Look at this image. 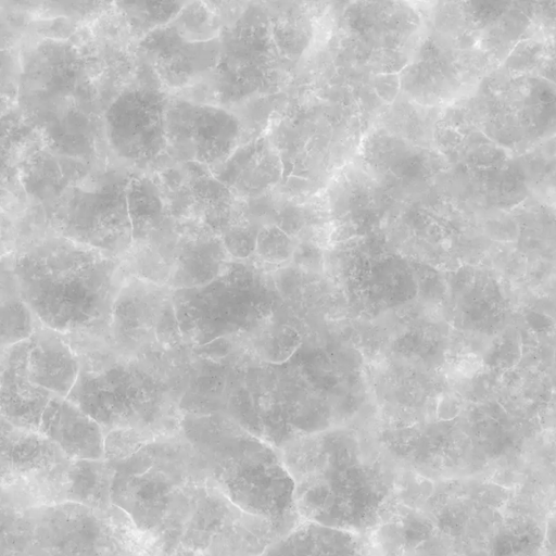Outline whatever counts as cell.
<instances>
[{
    "mask_svg": "<svg viewBox=\"0 0 556 556\" xmlns=\"http://www.w3.org/2000/svg\"><path fill=\"white\" fill-rule=\"evenodd\" d=\"M66 337L39 325L28 339L30 380L62 397H67L71 393L80 369L78 354Z\"/></svg>",
    "mask_w": 556,
    "mask_h": 556,
    "instance_id": "11",
    "label": "cell"
},
{
    "mask_svg": "<svg viewBox=\"0 0 556 556\" xmlns=\"http://www.w3.org/2000/svg\"><path fill=\"white\" fill-rule=\"evenodd\" d=\"M220 50L218 38L188 41L170 24L152 30L138 46L139 58L148 62L161 85L177 91L210 77Z\"/></svg>",
    "mask_w": 556,
    "mask_h": 556,
    "instance_id": "8",
    "label": "cell"
},
{
    "mask_svg": "<svg viewBox=\"0 0 556 556\" xmlns=\"http://www.w3.org/2000/svg\"><path fill=\"white\" fill-rule=\"evenodd\" d=\"M72 460L39 431L20 429L1 418L2 475L9 478L54 476Z\"/></svg>",
    "mask_w": 556,
    "mask_h": 556,
    "instance_id": "12",
    "label": "cell"
},
{
    "mask_svg": "<svg viewBox=\"0 0 556 556\" xmlns=\"http://www.w3.org/2000/svg\"><path fill=\"white\" fill-rule=\"evenodd\" d=\"M175 556H206V555L201 551H194L191 548L179 546L175 552Z\"/></svg>",
    "mask_w": 556,
    "mask_h": 556,
    "instance_id": "25",
    "label": "cell"
},
{
    "mask_svg": "<svg viewBox=\"0 0 556 556\" xmlns=\"http://www.w3.org/2000/svg\"><path fill=\"white\" fill-rule=\"evenodd\" d=\"M204 227L190 231L189 239L176 245L167 286L173 290L206 285L216 278L226 267L227 250L223 240L210 233Z\"/></svg>",
    "mask_w": 556,
    "mask_h": 556,
    "instance_id": "14",
    "label": "cell"
},
{
    "mask_svg": "<svg viewBox=\"0 0 556 556\" xmlns=\"http://www.w3.org/2000/svg\"><path fill=\"white\" fill-rule=\"evenodd\" d=\"M295 245L289 235L280 227H263L256 237L255 252L268 263H281L292 257Z\"/></svg>",
    "mask_w": 556,
    "mask_h": 556,
    "instance_id": "21",
    "label": "cell"
},
{
    "mask_svg": "<svg viewBox=\"0 0 556 556\" xmlns=\"http://www.w3.org/2000/svg\"><path fill=\"white\" fill-rule=\"evenodd\" d=\"M28 348L27 339L2 349L1 418L16 428L39 431L43 410L53 393L30 380Z\"/></svg>",
    "mask_w": 556,
    "mask_h": 556,
    "instance_id": "9",
    "label": "cell"
},
{
    "mask_svg": "<svg viewBox=\"0 0 556 556\" xmlns=\"http://www.w3.org/2000/svg\"><path fill=\"white\" fill-rule=\"evenodd\" d=\"M169 24L186 40L203 42L216 38L220 17L212 2H188Z\"/></svg>",
    "mask_w": 556,
    "mask_h": 556,
    "instance_id": "19",
    "label": "cell"
},
{
    "mask_svg": "<svg viewBox=\"0 0 556 556\" xmlns=\"http://www.w3.org/2000/svg\"><path fill=\"white\" fill-rule=\"evenodd\" d=\"M172 303L173 289L167 285L127 276L113 305L108 342L136 356L169 354L160 342V329Z\"/></svg>",
    "mask_w": 556,
    "mask_h": 556,
    "instance_id": "7",
    "label": "cell"
},
{
    "mask_svg": "<svg viewBox=\"0 0 556 556\" xmlns=\"http://www.w3.org/2000/svg\"><path fill=\"white\" fill-rule=\"evenodd\" d=\"M157 439L161 438L151 432L131 428L111 430L104 438V460H124Z\"/></svg>",
    "mask_w": 556,
    "mask_h": 556,
    "instance_id": "20",
    "label": "cell"
},
{
    "mask_svg": "<svg viewBox=\"0 0 556 556\" xmlns=\"http://www.w3.org/2000/svg\"><path fill=\"white\" fill-rule=\"evenodd\" d=\"M127 184H106L92 191L73 188L49 217L54 235L122 257L132 243Z\"/></svg>",
    "mask_w": 556,
    "mask_h": 556,
    "instance_id": "4",
    "label": "cell"
},
{
    "mask_svg": "<svg viewBox=\"0 0 556 556\" xmlns=\"http://www.w3.org/2000/svg\"><path fill=\"white\" fill-rule=\"evenodd\" d=\"M119 12L129 27L130 36H147L152 30L167 25L185 7V2H117Z\"/></svg>",
    "mask_w": 556,
    "mask_h": 556,
    "instance_id": "18",
    "label": "cell"
},
{
    "mask_svg": "<svg viewBox=\"0 0 556 556\" xmlns=\"http://www.w3.org/2000/svg\"><path fill=\"white\" fill-rule=\"evenodd\" d=\"M282 459L302 522L367 535L397 502L404 470L356 444L306 441L288 446Z\"/></svg>",
    "mask_w": 556,
    "mask_h": 556,
    "instance_id": "2",
    "label": "cell"
},
{
    "mask_svg": "<svg viewBox=\"0 0 556 556\" xmlns=\"http://www.w3.org/2000/svg\"><path fill=\"white\" fill-rule=\"evenodd\" d=\"M262 556H370L365 535L301 522Z\"/></svg>",
    "mask_w": 556,
    "mask_h": 556,
    "instance_id": "13",
    "label": "cell"
},
{
    "mask_svg": "<svg viewBox=\"0 0 556 556\" xmlns=\"http://www.w3.org/2000/svg\"><path fill=\"white\" fill-rule=\"evenodd\" d=\"M37 321L63 334L101 336L126 279L122 257L61 236L28 240L10 261Z\"/></svg>",
    "mask_w": 556,
    "mask_h": 556,
    "instance_id": "1",
    "label": "cell"
},
{
    "mask_svg": "<svg viewBox=\"0 0 556 556\" xmlns=\"http://www.w3.org/2000/svg\"><path fill=\"white\" fill-rule=\"evenodd\" d=\"M37 319L18 294L11 266L2 269L1 282V349L30 338Z\"/></svg>",
    "mask_w": 556,
    "mask_h": 556,
    "instance_id": "17",
    "label": "cell"
},
{
    "mask_svg": "<svg viewBox=\"0 0 556 556\" xmlns=\"http://www.w3.org/2000/svg\"><path fill=\"white\" fill-rule=\"evenodd\" d=\"M128 212L132 227V242L148 240L164 226L167 208L160 191L148 178L128 182L126 190Z\"/></svg>",
    "mask_w": 556,
    "mask_h": 556,
    "instance_id": "16",
    "label": "cell"
},
{
    "mask_svg": "<svg viewBox=\"0 0 556 556\" xmlns=\"http://www.w3.org/2000/svg\"><path fill=\"white\" fill-rule=\"evenodd\" d=\"M165 135L169 156L217 168L238 149L241 123L223 108L174 97L168 99Z\"/></svg>",
    "mask_w": 556,
    "mask_h": 556,
    "instance_id": "5",
    "label": "cell"
},
{
    "mask_svg": "<svg viewBox=\"0 0 556 556\" xmlns=\"http://www.w3.org/2000/svg\"><path fill=\"white\" fill-rule=\"evenodd\" d=\"M292 257L298 266L306 270H317L321 266L323 253L314 243L304 241L295 245Z\"/></svg>",
    "mask_w": 556,
    "mask_h": 556,
    "instance_id": "23",
    "label": "cell"
},
{
    "mask_svg": "<svg viewBox=\"0 0 556 556\" xmlns=\"http://www.w3.org/2000/svg\"><path fill=\"white\" fill-rule=\"evenodd\" d=\"M39 432L53 441L71 460L104 459V430L67 397H51L43 410Z\"/></svg>",
    "mask_w": 556,
    "mask_h": 556,
    "instance_id": "10",
    "label": "cell"
},
{
    "mask_svg": "<svg viewBox=\"0 0 556 556\" xmlns=\"http://www.w3.org/2000/svg\"><path fill=\"white\" fill-rule=\"evenodd\" d=\"M257 235L245 227H233L225 231L223 243L227 252L244 258L255 251Z\"/></svg>",
    "mask_w": 556,
    "mask_h": 556,
    "instance_id": "22",
    "label": "cell"
},
{
    "mask_svg": "<svg viewBox=\"0 0 556 556\" xmlns=\"http://www.w3.org/2000/svg\"><path fill=\"white\" fill-rule=\"evenodd\" d=\"M375 89L380 98L392 102L401 87V78L395 74L378 75L375 78Z\"/></svg>",
    "mask_w": 556,
    "mask_h": 556,
    "instance_id": "24",
    "label": "cell"
},
{
    "mask_svg": "<svg viewBox=\"0 0 556 556\" xmlns=\"http://www.w3.org/2000/svg\"><path fill=\"white\" fill-rule=\"evenodd\" d=\"M143 84L123 91L105 114L108 140L119 157L148 167L167 150L165 118L169 97Z\"/></svg>",
    "mask_w": 556,
    "mask_h": 556,
    "instance_id": "6",
    "label": "cell"
},
{
    "mask_svg": "<svg viewBox=\"0 0 556 556\" xmlns=\"http://www.w3.org/2000/svg\"><path fill=\"white\" fill-rule=\"evenodd\" d=\"M109 348L77 352L80 369L67 399L108 433L131 428L159 438L180 427L181 382L178 356H136ZM172 355V354H170Z\"/></svg>",
    "mask_w": 556,
    "mask_h": 556,
    "instance_id": "3",
    "label": "cell"
},
{
    "mask_svg": "<svg viewBox=\"0 0 556 556\" xmlns=\"http://www.w3.org/2000/svg\"><path fill=\"white\" fill-rule=\"evenodd\" d=\"M114 470L102 460H72L62 482L65 500L97 509L110 506Z\"/></svg>",
    "mask_w": 556,
    "mask_h": 556,
    "instance_id": "15",
    "label": "cell"
}]
</instances>
